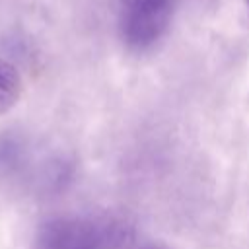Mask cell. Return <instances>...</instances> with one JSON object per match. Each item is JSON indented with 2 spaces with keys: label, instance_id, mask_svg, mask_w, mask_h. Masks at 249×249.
Returning a JSON list of instances; mask_svg holds the SVG:
<instances>
[{
  "label": "cell",
  "instance_id": "277c9868",
  "mask_svg": "<svg viewBox=\"0 0 249 249\" xmlns=\"http://www.w3.org/2000/svg\"><path fill=\"white\" fill-rule=\"evenodd\" d=\"M245 4H247V6H249V0H245Z\"/></svg>",
  "mask_w": 249,
  "mask_h": 249
},
{
  "label": "cell",
  "instance_id": "7a4b0ae2",
  "mask_svg": "<svg viewBox=\"0 0 249 249\" xmlns=\"http://www.w3.org/2000/svg\"><path fill=\"white\" fill-rule=\"evenodd\" d=\"M103 233L82 218H53L35 237V249H101Z\"/></svg>",
  "mask_w": 249,
  "mask_h": 249
},
{
  "label": "cell",
  "instance_id": "6da1fadb",
  "mask_svg": "<svg viewBox=\"0 0 249 249\" xmlns=\"http://www.w3.org/2000/svg\"><path fill=\"white\" fill-rule=\"evenodd\" d=\"M175 0H121L119 35L121 41L136 53L152 49L167 31Z\"/></svg>",
  "mask_w": 249,
  "mask_h": 249
},
{
  "label": "cell",
  "instance_id": "3957f363",
  "mask_svg": "<svg viewBox=\"0 0 249 249\" xmlns=\"http://www.w3.org/2000/svg\"><path fill=\"white\" fill-rule=\"evenodd\" d=\"M21 89L23 84L18 68L12 62L0 58V115L8 113L18 103Z\"/></svg>",
  "mask_w": 249,
  "mask_h": 249
}]
</instances>
